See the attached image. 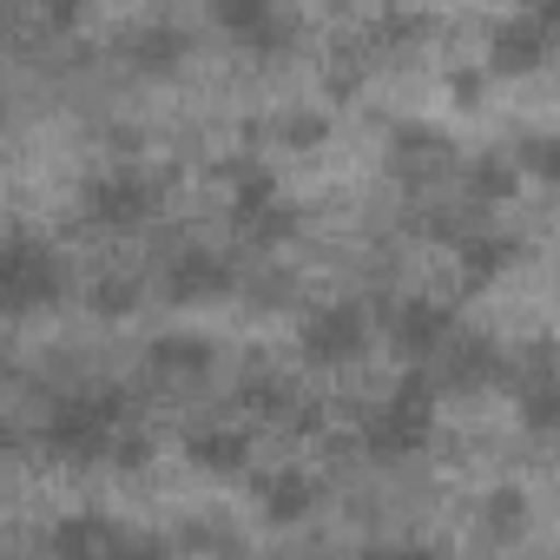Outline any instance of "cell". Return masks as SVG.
I'll return each instance as SVG.
<instances>
[{"label": "cell", "mask_w": 560, "mask_h": 560, "mask_svg": "<svg viewBox=\"0 0 560 560\" xmlns=\"http://www.w3.org/2000/svg\"><path fill=\"white\" fill-rule=\"evenodd\" d=\"M93 205H100V218L126 224V218H145V205H152V185H145L139 172H119V178H106V185L93 191Z\"/></svg>", "instance_id": "7a4b0ae2"}, {"label": "cell", "mask_w": 560, "mask_h": 560, "mask_svg": "<svg viewBox=\"0 0 560 560\" xmlns=\"http://www.w3.org/2000/svg\"><path fill=\"white\" fill-rule=\"evenodd\" d=\"M357 343H363V324H357L350 311H324V317L304 330V350H311V357H324V363H330V357H350Z\"/></svg>", "instance_id": "3957f363"}, {"label": "cell", "mask_w": 560, "mask_h": 560, "mask_svg": "<svg viewBox=\"0 0 560 560\" xmlns=\"http://www.w3.org/2000/svg\"><path fill=\"white\" fill-rule=\"evenodd\" d=\"M40 298H54V257L27 237L0 244V311H27Z\"/></svg>", "instance_id": "6da1fadb"}]
</instances>
